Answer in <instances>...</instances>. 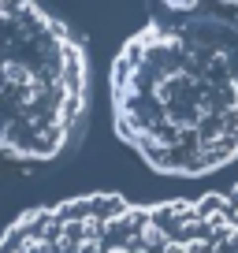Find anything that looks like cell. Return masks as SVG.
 I'll list each match as a JSON object with an SVG mask.
<instances>
[{
	"mask_svg": "<svg viewBox=\"0 0 238 253\" xmlns=\"http://www.w3.org/2000/svg\"><path fill=\"white\" fill-rule=\"evenodd\" d=\"M119 138L164 175L238 160V0H153L112 63Z\"/></svg>",
	"mask_w": 238,
	"mask_h": 253,
	"instance_id": "obj_1",
	"label": "cell"
},
{
	"mask_svg": "<svg viewBox=\"0 0 238 253\" xmlns=\"http://www.w3.org/2000/svg\"><path fill=\"white\" fill-rule=\"evenodd\" d=\"M0 253H238V186L194 201L93 194L34 209L4 231Z\"/></svg>",
	"mask_w": 238,
	"mask_h": 253,
	"instance_id": "obj_2",
	"label": "cell"
},
{
	"mask_svg": "<svg viewBox=\"0 0 238 253\" xmlns=\"http://www.w3.org/2000/svg\"><path fill=\"white\" fill-rule=\"evenodd\" d=\"M86 97L79 38L30 0H0V157H60L79 134Z\"/></svg>",
	"mask_w": 238,
	"mask_h": 253,
	"instance_id": "obj_3",
	"label": "cell"
}]
</instances>
